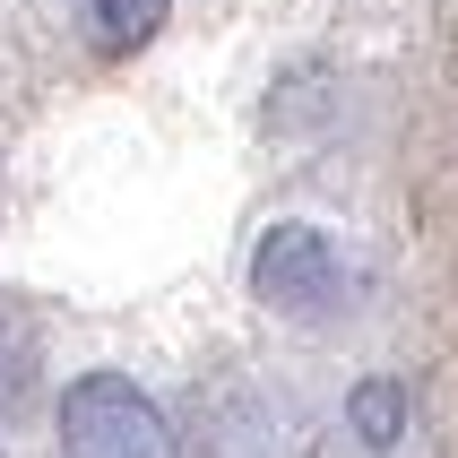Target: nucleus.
Listing matches in <instances>:
<instances>
[{"instance_id": "nucleus-1", "label": "nucleus", "mask_w": 458, "mask_h": 458, "mask_svg": "<svg viewBox=\"0 0 458 458\" xmlns=\"http://www.w3.org/2000/svg\"><path fill=\"white\" fill-rule=\"evenodd\" d=\"M61 450L70 458H174V424L130 372H87L61 398Z\"/></svg>"}, {"instance_id": "nucleus-2", "label": "nucleus", "mask_w": 458, "mask_h": 458, "mask_svg": "<svg viewBox=\"0 0 458 458\" xmlns=\"http://www.w3.org/2000/svg\"><path fill=\"white\" fill-rule=\"evenodd\" d=\"M251 294L285 320H329V311H346L355 277H346V259L320 225H268L251 251Z\"/></svg>"}, {"instance_id": "nucleus-3", "label": "nucleus", "mask_w": 458, "mask_h": 458, "mask_svg": "<svg viewBox=\"0 0 458 458\" xmlns=\"http://www.w3.org/2000/svg\"><path fill=\"white\" fill-rule=\"evenodd\" d=\"M174 0H78V18H87V44L96 52H139L165 26Z\"/></svg>"}, {"instance_id": "nucleus-4", "label": "nucleus", "mask_w": 458, "mask_h": 458, "mask_svg": "<svg viewBox=\"0 0 458 458\" xmlns=\"http://www.w3.org/2000/svg\"><path fill=\"white\" fill-rule=\"evenodd\" d=\"M398 407H407V398H398V381H372V389H355V433L372 441V450H389V441H398Z\"/></svg>"}, {"instance_id": "nucleus-5", "label": "nucleus", "mask_w": 458, "mask_h": 458, "mask_svg": "<svg viewBox=\"0 0 458 458\" xmlns=\"http://www.w3.org/2000/svg\"><path fill=\"white\" fill-rule=\"evenodd\" d=\"M18 372H26V337H18V320L0 311V407L18 398Z\"/></svg>"}]
</instances>
